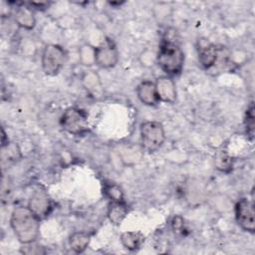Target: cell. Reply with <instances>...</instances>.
<instances>
[{
    "mask_svg": "<svg viewBox=\"0 0 255 255\" xmlns=\"http://www.w3.org/2000/svg\"><path fill=\"white\" fill-rule=\"evenodd\" d=\"M40 218L27 206H17L10 218L11 227L22 244L34 242L40 231Z\"/></svg>",
    "mask_w": 255,
    "mask_h": 255,
    "instance_id": "1",
    "label": "cell"
},
{
    "mask_svg": "<svg viewBox=\"0 0 255 255\" xmlns=\"http://www.w3.org/2000/svg\"><path fill=\"white\" fill-rule=\"evenodd\" d=\"M156 63L168 76L177 75L183 68L184 53L176 42L163 39L156 55Z\"/></svg>",
    "mask_w": 255,
    "mask_h": 255,
    "instance_id": "2",
    "label": "cell"
},
{
    "mask_svg": "<svg viewBox=\"0 0 255 255\" xmlns=\"http://www.w3.org/2000/svg\"><path fill=\"white\" fill-rule=\"evenodd\" d=\"M140 141L141 146L147 152L157 150L165 140V131L159 122L148 121L140 125Z\"/></svg>",
    "mask_w": 255,
    "mask_h": 255,
    "instance_id": "3",
    "label": "cell"
},
{
    "mask_svg": "<svg viewBox=\"0 0 255 255\" xmlns=\"http://www.w3.org/2000/svg\"><path fill=\"white\" fill-rule=\"evenodd\" d=\"M66 62L65 50L56 44L47 45L42 53V69L47 76H56Z\"/></svg>",
    "mask_w": 255,
    "mask_h": 255,
    "instance_id": "4",
    "label": "cell"
},
{
    "mask_svg": "<svg viewBox=\"0 0 255 255\" xmlns=\"http://www.w3.org/2000/svg\"><path fill=\"white\" fill-rule=\"evenodd\" d=\"M60 124L62 128L71 134H83L89 128L88 115L81 109L70 108L64 112Z\"/></svg>",
    "mask_w": 255,
    "mask_h": 255,
    "instance_id": "5",
    "label": "cell"
},
{
    "mask_svg": "<svg viewBox=\"0 0 255 255\" xmlns=\"http://www.w3.org/2000/svg\"><path fill=\"white\" fill-rule=\"evenodd\" d=\"M119 61V51L112 40H105L100 46L95 48V64L104 69H110L117 65Z\"/></svg>",
    "mask_w": 255,
    "mask_h": 255,
    "instance_id": "6",
    "label": "cell"
},
{
    "mask_svg": "<svg viewBox=\"0 0 255 255\" xmlns=\"http://www.w3.org/2000/svg\"><path fill=\"white\" fill-rule=\"evenodd\" d=\"M235 217L238 225L245 231L254 233L255 217L254 204L248 198H241L235 205Z\"/></svg>",
    "mask_w": 255,
    "mask_h": 255,
    "instance_id": "7",
    "label": "cell"
},
{
    "mask_svg": "<svg viewBox=\"0 0 255 255\" xmlns=\"http://www.w3.org/2000/svg\"><path fill=\"white\" fill-rule=\"evenodd\" d=\"M28 207L40 219L47 217L52 209V204L48 193L44 189H36L29 200Z\"/></svg>",
    "mask_w": 255,
    "mask_h": 255,
    "instance_id": "8",
    "label": "cell"
},
{
    "mask_svg": "<svg viewBox=\"0 0 255 255\" xmlns=\"http://www.w3.org/2000/svg\"><path fill=\"white\" fill-rule=\"evenodd\" d=\"M198 61L203 69H210L216 64L219 54V48L208 40H199L197 46Z\"/></svg>",
    "mask_w": 255,
    "mask_h": 255,
    "instance_id": "9",
    "label": "cell"
},
{
    "mask_svg": "<svg viewBox=\"0 0 255 255\" xmlns=\"http://www.w3.org/2000/svg\"><path fill=\"white\" fill-rule=\"evenodd\" d=\"M159 102L172 104L176 100V88L174 81L169 76L158 77L154 83Z\"/></svg>",
    "mask_w": 255,
    "mask_h": 255,
    "instance_id": "10",
    "label": "cell"
},
{
    "mask_svg": "<svg viewBox=\"0 0 255 255\" xmlns=\"http://www.w3.org/2000/svg\"><path fill=\"white\" fill-rule=\"evenodd\" d=\"M136 96L146 106H155L159 102L155 85L150 81H143L136 87Z\"/></svg>",
    "mask_w": 255,
    "mask_h": 255,
    "instance_id": "11",
    "label": "cell"
},
{
    "mask_svg": "<svg viewBox=\"0 0 255 255\" xmlns=\"http://www.w3.org/2000/svg\"><path fill=\"white\" fill-rule=\"evenodd\" d=\"M15 22L26 30H32L36 25V19L32 9L26 5H19L14 13Z\"/></svg>",
    "mask_w": 255,
    "mask_h": 255,
    "instance_id": "12",
    "label": "cell"
},
{
    "mask_svg": "<svg viewBox=\"0 0 255 255\" xmlns=\"http://www.w3.org/2000/svg\"><path fill=\"white\" fill-rule=\"evenodd\" d=\"M128 206L124 201H112L108 208V218L115 225H120L128 215Z\"/></svg>",
    "mask_w": 255,
    "mask_h": 255,
    "instance_id": "13",
    "label": "cell"
},
{
    "mask_svg": "<svg viewBox=\"0 0 255 255\" xmlns=\"http://www.w3.org/2000/svg\"><path fill=\"white\" fill-rule=\"evenodd\" d=\"M143 241L144 236L139 231H126L121 235L122 244L130 251L139 248Z\"/></svg>",
    "mask_w": 255,
    "mask_h": 255,
    "instance_id": "14",
    "label": "cell"
},
{
    "mask_svg": "<svg viewBox=\"0 0 255 255\" xmlns=\"http://www.w3.org/2000/svg\"><path fill=\"white\" fill-rule=\"evenodd\" d=\"M90 240H91V237L87 233L75 232L71 235L69 243H70L71 248L76 253H83L87 249V247L90 243Z\"/></svg>",
    "mask_w": 255,
    "mask_h": 255,
    "instance_id": "15",
    "label": "cell"
},
{
    "mask_svg": "<svg viewBox=\"0 0 255 255\" xmlns=\"http://www.w3.org/2000/svg\"><path fill=\"white\" fill-rule=\"evenodd\" d=\"M83 84L85 88L93 94H98L102 91V84L100 82L99 77L95 73H87L83 77Z\"/></svg>",
    "mask_w": 255,
    "mask_h": 255,
    "instance_id": "16",
    "label": "cell"
},
{
    "mask_svg": "<svg viewBox=\"0 0 255 255\" xmlns=\"http://www.w3.org/2000/svg\"><path fill=\"white\" fill-rule=\"evenodd\" d=\"M104 193L112 201H124V192L116 183H105Z\"/></svg>",
    "mask_w": 255,
    "mask_h": 255,
    "instance_id": "17",
    "label": "cell"
},
{
    "mask_svg": "<svg viewBox=\"0 0 255 255\" xmlns=\"http://www.w3.org/2000/svg\"><path fill=\"white\" fill-rule=\"evenodd\" d=\"M245 128L247 135L252 139L254 136V127H255V117H254V105L253 103H250L249 107L246 110L245 114Z\"/></svg>",
    "mask_w": 255,
    "mask_h": 255,
    "instance_id": "18",
    "label": "cell"
},
{
    "mask_svg": "<svg viewBox=\"0 0 255 255\" xmlns=\"http://www.w3.org/2000/svg\"><path fill=\"white\" fill-rule=\"evenodd\" d=\"M215 165H216L217 169L227 172L232 167V160L225 152L219 151L215 155Z\"/></svg>",
    "mask_w": 255,
    "mask_h": 255,
    "instance_id": "19",
    "label": "cell"
},
{
    "mask_svg": "<svg viewBox=\"0 0 255 255\" xmlns=\"http://www.w3.org/2000/svg\"><path fill=\"white\" fill-rule=\"evenodd\" d=\"M171 227L174 232L181 233L184 230V222L180 216H174L171 221Z\"/></svg>",
    "mask_w": 255,
    "mask_h": 255,
    "instance_id": "20",
    "label": "cell"
},
{
    "mask_svg": "<svg viewBox=\"0 0 255 255\" xmlns=\"http://www.w3.org/2000/svg\"><path fill=\"white\" fill-rule=\"evenodd\" d=\"M30 6L36 7V9H38V10H44V9H46V7L49 6V3H47V2H41V3L32 2V3H30Z\"/></svg>",
    "mask_w": 255,
    "mask_h": 255,
    "instance_id": "21",
    "label": "cell"
}]
</instances>
